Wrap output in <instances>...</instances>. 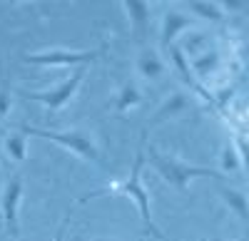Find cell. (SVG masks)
Returning a JSON list of instances; mask_svg holds the SVG:
<instances>
[{
  "label": "cell",
  "mask_w": 249,
  "mask_h": 241,
  "mask_svg": "<svg viewBox=\"0 0 249 241\" xmlns=\"http://www.w3.org/2000/svg\"><path fill=\"white\" fill-rule=\"evenodd\" d=\"M242 167H244V164H242V159H239L234 145L227 142V145L219 149V169H222V177H224V174H237Z\"/></svg>",
  "instance_id": "obj_16"
},
{
  "label": "cell",
  "mask_w": 249,
  "mask_h": 241,
  "mask_svg": "<svg viewBox=\"0 0 249 241\" xmlns=\"http://www.w3.org/2000/svg\"><path fill=\"white\" fill-rule=\"evenodd\" d=\"M142 105V90L135 80H127L117 87V95H115V110L117 114H127L130 110L140 107Z\"/></svg>",
  "instance_id": "obj_12"
},
{
  "label": "cell",
  "mask_w": 249,
  "mask_h": 241,
  "mask_svg": "<svg viewBox=\"0 0 249 241\" xmlns=\"http://www.w3.org/2000/svg\"><path fill=\"white\" fill-rule=\"evenodd\" d=\"M195 23H192V17L190 15H184L179 10H170V13H164L162 17V25H160V48L167 52L172 45H175V40L187 32Z\"/></svg>",
  "instance_id": "obj_8"
},
{
  "label": "cell",
  "mask_w": 249,
  "mask_h": 241,
  "mask_svg": "<svg viewBox=\"0 0 249 241\" xmlns=\"http://www.w3.org/2000/svg\"><path fill=\"white\" fill-rule=\"evenodd\" d=\"M65 224H68V216H65V222H62V224L57 226V231H55V239H53V241H65Z\"/></svg>",
  "instance_id": "obj_19"
},
{
  "label": "cell",
  "mask_w": 249,
  "mask_h": 241,
  "mask_svg": "<svg viewBox=\"0 0 249 241\" xmlns=\"http://www.w3.org/2000/svg\"><path fill=\"white\" fill-rule=\"evenodd\" d=\"M120 5H122L124 15H127V23H130L135 40H144L147 30H150V17H152L150 3H144V0H124Z\"/></svg>",
  "instance_id": "obj_10"
},
{
  "label": "cell",
  "mask_w": 249,
  "mask_h": 241,
  "mask_svg": "<svg viewBox=\"0 0 249 241\" xmlns=\"http://www.w3.org/2000/svg\"><path fill=\"white\" fill-rule=\"evenodd\" d=\"M100 57V50H70V48H48L23 55V63L35 67H88Z\"/></svg>",
  "instance_id": "obj_4"
},
{
  "label": "cell",
  "mask_w": 249,
  "mask_h": 241,
  "mask_svg": "<svg viewBox=\"0 0 249 241\" xmlns=\"http://www.w3.org/2000/svg\"><path fill=\"white\" fill-rule=\"evenodd\" d=\"M3 149H5V157L15 164H23L28 162V137L23 132H15V134H8L5 142H3Z\"/></svg>",
  "instance_id": "obj_14"
},
{
  "label": "cell",
  "mask_w": 249,
  "mask_h": 241,
  "mask_svg": "<svg viewBox=\"0 0 249 241\" xmlns=\"http://www.w3.org/2000/svg\"><path fill=\"white\" fill-rule=\"evenodd\" d=\"M190 97H187L184 92H172V95H167L162 99V102L157 105V110L152 112V117L147 119V129H152V127H157V125H164V122H170V119H175V117H179V114H184L187 110H190ZM144 129V132H147Z\"/></svg>",
  "instance_id": "obj_7"
},
{
  "label": "cell",
  "mask_w": 249,
  "mask_h": 241,
  "mask_svg": "<svg viewBox=\"0 0 249 241\" xmlns=\"http://www.w3.org/2000/svg\"><path fill=\"white\" fill-rule=\"evenodd\" d=\"M135 70H137V75L144 80V82H157V80H162L164 72H167V65H164L162 55L155 48L144 45L137 52V57H135Z\"/></svg>",
  "instance_id": "obj_9"
},
{
  "label": "cell",
  "mask_w": 249,
  "mask_h": 241,
  "mask_svg": "<svg viewBox=\"0 0 249 241\" xmlns=\"http://www.w3.org/2000/svg\"><path fill=\"white\" fill-rule=\"evenodd\" d=\"M142 167H144V152L142 147L137 149L135 154V162H132V169L130 174L120 179V182H110L107 187L102 189H95L90 194H85L80 199V202H88V199H97V196H107V194H120V196H127L130 202L137 207V214L142 219V226H144V234H150L155 239H164V234L157 229L155 219H152V204H150V192L144 189L142 184Z\"/></svg>",
  "instance_id": "obj_1"
},
{
  "label": "cell",
  "mask_w": 249,
  "mask_h": 241,
  "mask_svg": "<svg viewBox=\"0 0 249 241\" xmlns=\"http://www.w3.org/2000/svg\"><path fill=\"white\" fill-rule=\"evenodd\" d=\"M219 70V52L212 48H207L202 50L199 55L192 57V63H190V72L192 77H199V80H207V77H212L214 72Z\"/></svg>",
  "instance_id": "obj_13"
},
{
  "label": "cell",
  "mask_w": 249,
  "mask_h": 241,
  "mask_svg": "<svg viewBox=\"0 0 249 241\" xmlns=\"http://www.w3.org/2000/svg\"><path fill=\"white\" fill-rule=\"evenodd\" d=\"M190 13L199 20H210V23H219L224 17L219 3H207V0H192L190 3Z\"/></svg>",
  "instance_id": "obj_15"
},
{
  "label": "cell",
  "mask_w": 249,
  "mask_h": 241,
  "mask_svg": "<svg viewBox=\"0 0 249 241\" xmlns=\"http://www.w3.org/2000/svg\"><path fill=\"white\" fill-rule=\"evenodd\" d=\"M85 70L88 67H77V70H72L62 82H57L55 87H50V90H25L23 92V97H28V99H33V102H40L45 110H50V112H57V110H62L65 105H70V99L77 95V90H80V85H82V80H85Z\"/></svg>",
  "instance_id": "obj_5"
},
{
  "label": "cell",
  "mask_w": 249,
  "mask_h": 241,
  "mask_svg": "<svg viewBox=\"0 0 249 241\" xmlns=\"http://www.w3.org/2000/svg\"><path fill=\"white\" fill-rule=\"evenodd\" d=\"M10 107H13V90L8 82L0 85V119H5L10 114Z\"/></svg>",
  "instance_id": "obj_17"
},
{
  "label": "cell",
  "mask_w": 249,
  "mask_h": 241,
  "mask_svg": "<svg viewBox=\"0 0 249 241\" xmlns=\"http://www.w3.org/2000/svg\"><path fill=\"white\" fill-rule=\"evenodd\" d=\"M25 137H40V139H48V142L62 147L72 152L75 157L85 159V162H92V164H100L102 167V154H100V147L95 142V137L90 132H82V129H70V132H57V129H40V127H30V125H23L20 127Z\"/></svg>",
  "instance_id": "obj_3"
},
{
  "label": "cell",
  "mask_w": 249,
  "mask_h": 241,
  "mask_svg": "<svg viewBox=\"0 0 249 241\" xmlns=\"http://www.w3.org/2000/svg\"><path fill=\"white\" fill-rule=\"evenodd\" d=\"M20 202H23V177H10L3 187V194H0V214H3V224L10 236L20 234V226H18Z\"/></svg>",
  "instance_id": "obj_6"
},
{
  "label": "cell",
  "mask_w": 249,
  "mask_h": 241,
  "mask_svg": "<svg viewBox=\"0 0 249 241\" xmlns=\"http://www.w3.org/2000/svg\"><path fill=\"white\" fill-rule=\"evenodd\" d=\"M247 5V0H224V3H219L222 13H237Z\"/></svg>",
  "instance_id": "obj_18"
},
{
  "label": "cell",
  "mask_w": 249,
  "mask_h": 241,
  "mask_svg": "<svg viewBox=\"0 0 249 241\" xmlns=\"http://www.w3.org/2000/svg\"><path fill=\"white\" fill-rule=\"evenodd\" d=\"M142 152H144V162H147L170 187H175L179 192H184L195 179H217V182L222 179V172L210 169V167H199V164H192V162H184V159H179L175 154H164L155 145L142 147Z\"/></svg>",
  "instance_id": "obj_2"
},
{
  "label": "cell",
  "mask_w": 249,
  "mask_h": 241,
  "mask_svg": "<svg viewBox=\"0 0 249 241\" xmlns=\"http://www.w3.org/2000/svg\"><path fill=\"white\" fill-rule=\"evenodd\" d=\"M75 241H112V239H75Z\"/></svg>",
  "instance_id": "obj_20"
},
{
  "label": "cell",
  "mask_w": 249,
  "mask_h": 241,
  "mask_svg": "<svg viewBox=\"0 0 249 241\" xmlns=\"http://www.w3.org/2000/svg\"><path fill=\"white\" fill-rule=\"evenodd\" d=\"M217 194H219V199L224 202V207L230 209L239 222L244 224V222H249V199H247V194L242 192V189H234V187H224V184H219L217 187Z\"/></svg>",
  "instance_id": "obj_11"
}]
</instances>
